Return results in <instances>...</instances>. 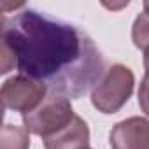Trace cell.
<instances>
[{"instance_id":"obj_1","label":"cell","mask_w":149,"mask_h":149,"mask_svg":"<svg viewBox=\"0 0 149 149\" xmlns=\"http://www.w3.org/2000/svg\"><path fill=\"white\" fill-rule=\"evenodd\" d=\"M0 40L9 44L21 76L44 84L53 95L79 98L104 76L95 42L77 26L25 9L2 16Z\"/></svg>"},{"instance_id":"obj_2","label":"cell","mask_w":149,"mask_h":149,"mask_svg":"<svg viewBox=\"0 0 149 149\" xmlns=\"http://www.w3.org/2000/svg\"><path fill=\"white\" fill-rule=\"evenodd\" d=\"M135 86L133 72L121 63L105 70L102 79L91 90V104L102 114H116L130 100Z\"/></svg>"},{"instance_id":"obj_3","label":"cell","mask_w":149,"mask_h":149,"mask_svg":"<svg viewBox=\"0 0 149 149\" xmlns=\"http://www.w3.org/2000/svg\"><path fill=\"white\" fill-rule=\"evenodd\" d=\"M74 116L76 114L72 111V104L68 98L60 95H49L32 112L23 114V123L30 133L44 139L65 128L74 119Z\"/></svg>"},{"instance_id":"obj_4","label":"cell","mask_w":149,"mask_h":149,"mask_svg":"<svg viewBox=\"0 0 149 149\" xmlns=\"http://www.w3.org/2000/svg\"><path fill=\"white\" fill-rule=\"evenodd\" d=\"M47 88L26 76H14L2 84V105L14 112H32L44 102Z\"/></svg>"},{"instance_id":"obj_5","label":"cell","mask_w":149,"mask_h":149,"mask_svg":"<svg viewBox=\"0 0 149 149\" xmlns=\"http://www.w3.org/2000/svg\"><path fill=\"white\" fill-rule=\"evenodd\" d=\"M109 142L111 149H149V119L133 116L116 123Z\"/></svg>"},{"instance_id":"obj_6","label":"cell","mask_w":149,"mask_h":149,"mask_svg":"<svg viewBox=\"0 0 149 149\" xmlns=\"http://www.w3.org/2000/svg\"><path fill=\"white\" fill-rule=\"evenodd\" d=\"M42 140L46 149H90V128L86 121L76 114L65 128Z\"/></svg>"},{"instance_id":"obj_7","label":"cell","mask_w":149,"mask_h":149,"mask_svg":"<svg viewBox=\"0 0 149 149\" xmlns=\"http://www.w3.org/2000/svg\"><path fill=\"white\" fill-rule=\"evenodd\" d=\"M30 135L25 126L4 125L0 132V149H28Z\"/></svg>"},{"instance_id":"obj_8","label":"cell","mask_w":149,"mask_h":149,"mask_svg":"<svg viewBox=\"0 0 149 149\" xmlns=\"http://www.w3.org/2000/svg\"><path fill=\"white\" fill-rule=\"evenodd\" d=\"M132 40L135 47L139 49H147L149 47V13H140L132 26Z\"/></svg>"},{"instance_id":"obj_9","label":"cell","mask_w":149,"mask_h":149,"mask_svg":"<svg viewBox=\"0 0 149 149\" xmlns=\"http://www.w3.org/2000/svg\"><path fill=\"white\" fill-rule=\"evenodd\" d=\"M139 105H140L142 112L149 116V72H146L144 79L140 81V88H139Z\"/></svg>"},{"instance_id":"obj_10","label":"cell","mask_w":149,"mask_h":149,"mask_svg":"<svg viewBox=\"0 0 149 149\" xmlns=\"http://www.w3.org/2000/svg\"><path fill=\"white\" fill-rule=\"evenodd\" d=\"M144 68L146 72H149V47L144 51Z\"/></svg>"},{"instance_id":"obj_11","label":"cell","mask_w":149,"mask_h":149,"mask_svg":"<svg viewBox=\"0 0 149 149\" xmlns=\"http://www.w3.org/2000/svg\"><path fill=\"white\" fill-rule=\"evenodd\" d=\"M144 11L149 13V0H147V2H144Z\"/></svg>"}]
</instances>
